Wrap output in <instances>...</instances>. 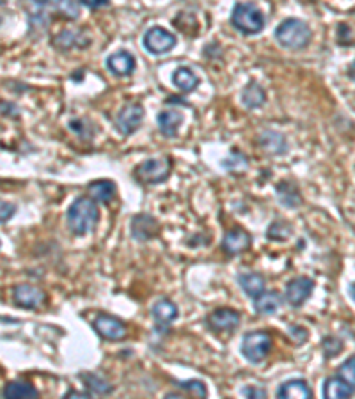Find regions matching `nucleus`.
Instances as JSON below:
<instances>
[{
    "label": "nucleus",
    "instance_id": "37",
    "mask_svg": "<svg viewBox=\"0 0 355 399\" xmlns=\"http://www.w3.org/2000/svg\"><path fill=\"white\" fill-rule=\"evenodd\" d=\"M80 4L91 9H98V8H105V6H109V2H107V0H98V2H93V0H84V2H80Z\"/></svg>",
    "mask_w": 355,
    "mask_h": 399
},
{
    "label": "nucleus",
    "instance_id": "39",
    "mask_svg": "<svg viewBox=\"0 0 355 399\" xmlns=\"http://www.w3.org/2000/svg\"><path fill=\"white\" fill-rule=\"evenodd\" d=\"M348 77L355 82V62H352L350 68H348Z\"/></svg>",
    "mask_w": 355,
    "mask_h": 399
},
{
    "label": "nucleus",
    "instance_id": "28",
    "mask_svg": "<svg viewBox=\"0 0 355 399\" xmlns=\"http://www.w3.org/2000/svg\"><path fill=\"white\" fill-rule=\"evenodd\" d=\"M82 378L86 380V383L89 385L91 391L98 392V394H107V392L112 391L111 385H109L103 378H100L98 375H84Z\"/></svg>",
    "mask_w": 355,
    "mask_h": 399
},
{
    "label": "nucleus",
    "instance_id": "40",
    "mask_svg": "<svg viewBox=\"0 0 355 399\" xmlns=\"http://www.w3.org/2000/svg\"><path fill=\"white\" fill-rule=\"evenodd\" d=\"M163 399H185V398H183V396H180V394H176V392H169V394L165 396Z\"/></svg>",
    "mask_w": 355,
    "mask_h": 399
},
{
    "label": "nucleus",
    "instance_id": "12",
    "mask_svg": "<svg viewBox=\"0 0 355 399\" xmlns=\"http://www.w3.org/2000/svg\"><path fill=\"white\" fill-rule=\"evenodd\" d=\"M206 325L212 332H233L238 325H240V314L233 309H215L208 318H206Z\"/></svg>",
    "mask_w": 355,
    "mask_h": 399
},
{
    "label": "nucleus",
    "instance_id": "2",
    "mask_svg": "<svg viewBox=\"0 0 355 399\" xmlns=\"http://www.w3.org/2000/svg\"><path fill=\"white\" fill-rule=\"evenodd\" d=\"M275 39L281 46L290 50H302L309 45V25L298 18H288L275 29Z\"/></svg>",
    "mask_w": 355,
    "mask_h": 399
},
{
    "label": "nucleus",
    "instance_id": "25",
    "mask_svg": "<svg viewBox=\"0 0 355 399\" xmlns=\"http://www.w3.org/2000/svg\"><path fill=\"white\" fill-rule=\"evenodd\" d=\"M265 89L260 84H256V82H251L249 86L242 91V103L247 109H257V106H262L265 103Z\"/></svg>",
    "mask_w": 355,
    "mask_h": 399
},
{
    "label": "nucleus",
    "instance_id": "9",
    "mask_svg": "<svg viewBox=\"0 0 355 399\" xmlns=\"http://www.w3.org/2000/svg\"><path fill=\"white\" fill-rule=\"evenodd\" d=\"M313 290H315V282L309 277H295L286 286L284 298L291 307H300L302 304H306Z\"/></svg>",
    "mask_w": 355,
    "mask_h": 399
},
{
    "label": "nucleus",
    "instance_id": "7",
    "mask_svg": "<svg viewBox=\"0 0 355 399\" xmlns=\"http://www.w3.org/2000/svg\"><path fill=\"white\" fill-rule=\"evenodd\" d=\"M144 121V106L140 103L130 102L119 110L118 118H116V128L121 135H131L137 131V128Z\"/></svg>",
    "mask_w": 355,
    "mask_h": 399
},
{
    "label": "nucleus",
    "instance_id": "3",
    "mask_svg": "<svg viewBox=\"0 0 355 399\" xmlns=\"http://www.w3.org/2000/svg\"><path fill=\"white\" fill-rule=\"evenodd\" d=\"M231 24L242 34H257L265 27V15L256 4L240 2L233 8L231 12Z\"/></svg>",
    "mask_w": 355,
    "mask_h": 399
},
{
    "label": "nucleus",
    "instance_id": "35",
    "mask_svg": "<svg viewBox=\"0 0 355 399\" xmlns=\"http://www.w3.org/2000/svg\"><path fill=\"white\" fill-rule=\"evenodd\" d=\"M242 394L245 396V399H265V391L260 387H244L242 389Z\"/></svg>",
    "mask_w": 355,
    "mask_h": 399
},
{
    "label": "nucleus",
    "instance_id": "18",
    "mask_svg": "<svg viewBox=\"0 0 355 399\" xmlns=\"http://www.w3.org/2000/svg\"><path fill=\"white\" fill-rule=\"evenodd\" d=\"M238 284L247 297L257 298L265 293V277L256 272H245L238 275Z\"/></svg>",
    "mask_w": 355,
    "mask_h": 399
},
{
    "label": "nucleus",
    "instance_id": "23",
    "mask_svg": "<svg viewBox=\"0 0 355 399\" xmlns=\"http://www.w3.org/2000/svg\"><path fill=\"white\" fill-rule=\"evenodd\" d=\"M172 82H174V86L180 91L190 93V91L196 89L197 84H199V77H197L190 68H187V66H180V68L174 71V75H172Z\"/></svg>",
    "mask_w": 355,
    "mask_h": 399
},
{
    "label": "nucleus",
    "instance_id": "15",
    "mask_svg": "<svg viewBox=\"0 0 355 399\" xmlns=\"http://www.w3.org/2000/svg\"><path fill=\"white\" fill-rule=\"evenodd\" d=\"M355 389L341 376H331L323 382V399H350Z\"/></svg>",
    "mask_w": 355,
    "mask_h": 399
},
{
    "label": "nucleus",
    "instance_id": "11",
    "mask_svg": "<svg viewBox=\"0 0 355 399\" xmlns=\"http://www.w3.org/2000/svg\"><path fill=\"white\" fill-rule=\"evenodd\" d=\"M130 225H131V238L137 241L153 240V238L160 232L158 220L152 215H146V213L135 215L134 219H131Z\"/></svg>",
    "mask_w": 355,
    "mask_h": 399
},
{
    "label": "nucleus",
    "instance_id": "36",
    "mask_svg": "<svg viewBox=\"0 0 355 399\" xmlns=\"http://www.w3.org/2000/svg\"><path fill=\"white\" fill-rule=\"evenodd\" d=\"M15 210H17L15 204H9L4 201V203H2V222L11 219V213H15Z\"/></svg>",
    "mask_w": 355,
    "mask_h": 399
},
{
    "label": "nucleus",
    "instance_id": "27",
    "mask_svg": "<svg viewBox=\"0 0 355 399\" xmlns=\"http://www.w3.org/2000/svg\"><path fill=\"white\" fill-rule=\"evenodd\" d=\"M70 128L78 135V137H82V139H91L94 135V124L86 118L70 121Z\"/></svg>",
    "mask_w": 355,
    "mask_h": 399
},
{
    "label": "nucleus",
    "instance_id": "24",
    "mask_svg": "<svg viewBox=\"0 0 355 399\" xmlns=\"http://www.w3.org/2000/svg\"><path fill=\"white\" fill-rule=\"evenodd\" d=\"M153 318L160 325H169L178 318V307L169 300H158L152 309Z\"/></svg>",
    "mask_w": 355,
    "mask_h": 399
},
{
    "label": "nucleus",
    "instance_id": "22",
    "mask_svg": "<svg viewBox=\"0 0 355 399\" xmlns=\"http://www.w3.org/2000/svg\"><path fill=\"white\" fill-rule=\"evenodd\" d=\"M4 399H37V391L30 383L15 380L4 387Z\"/></svg>",
    "mask_w": 355,
    "mask_h": 399
},
{
    "label": "nucleus",
    "instance_id": "21",
    "mask_svg": "<svg viewBox=\"0 0 355 399\" xmlns=\"http://www.w3.org/2000/svg\"><path fill=\"white\" fill-rule=\"evenodd\" d=\"M281 307V297L275 291H265L257 298H254V310L262 316H270V314L277 313Z\"/></svg>",
    "mask_w": 355,
    "mask_h": 399
},
{
    "label": "nucleus",
    "instance_id": "32",
    "mask_svg": "<svg viewBox=\"0 0 355 399\" xmlns=\"http://www.w3.org/2000/svg\"><path fill=\"white\" fill-rule=\"evenodd\" d=\"M55 45H64V48H70V46H78L77 43H80V34L78 33H70V30H64V33L59 34L53 41Z\"/></svg>",
    "mask_w": 355,
    "mask_h": 399
},
{
    "label": "nucleus",
    "instance_id": "26",
    "mask_svg": "<svg viewBox=\"0 0 355 399\" xmlns=\"http://www.w3.org/2000/svg\"><path fill=\"white\" fill-rule=\"evenodd\" d=\"M89 194L98 203H109L116 194V185L111 180H96L89 185Z\"/></svg>",
    "mask_w": 355,
    "mask_h": 399
},
{
    "label": "nucleus",
    "instance_id": "14",
    "mask_svg": "<svg viewBox=\"0 0 355 399\" xmlns=\"http://www.w3.org/2000/svg\"><path fill=\"white\" fill-rule=\"evenodd\" d=\"M275 399H313V392L306 380H288L277 389Z\"/></svg>",
    "mask_w": 355,
    "mask_h": 399
},
{
    "label": "nucleus",
    "instance_id": "29",
    "mask_svg": "<svg viewBox=\"0 0 355 399\" xmlns=\"http://www.w3.org/2000/svg\"><path fill=\"white\" fill-rule=\"evenodd\" d=\"M338 376L345 380L347 383H350L352 387L355 389V357H350L348 360H345L338 369Z\"/></svg>",
    "mask_w": 355,
    "mask_h": 399
},
{
    "label": "nucleus",
    "instance_id": "34",
    "mask_svg": "<svg viewBox=\"0 0 355 399\" xmlns=\"http://www.w3.org/2000/svg\"><path fill=\"white\" fill-rule=\"evenodd\" d=\"M288 332H290L291 337H293L295 341H297V344H302V342L307 339V330L302 328V326L291 325L290 328H288Z\"/></svg>",
    "mask_w": 355,
    "mask_h": 399
},
{
    "label": "nucleus",
    "instance_id": "4",
    "mask_svg": "<svg viewBox=\"0 0 355 399\" xmlns=\"http://www.w3.org/2000/svg\"><path fill=\"white\" fill-rule=\"evenodd\" d=\"M272 350V337L265 330H254L242 339V355L251 364H260Z\"/></svg>",
    "mask_w": 355,
    "mask_h": 399
},
{
    "label": "nucleus",
    "instance_id": "10",
    "mask_svg": "<svg viewBox=\"0 0 355 399\" xmlns=\"http://www.w3.org/2000/svg\"><path fill=\"white\" fill-rule=\"evenodd\" d=\"M93 326L103 339H109V341H119V339L127 337L125 323L109 314H100L98 318L94 319Z\"/></svg>",
    "mask_w": 355,
    "mask_h": 399
},
{
    "label": "nucleus",
    "instance_id": "31",
    "mask_svg": "<svg viewBox=\"0 0 355 399\" xmlns=\"http://www.w3.org/2000/svg\"><path fill=\"white\" fill-rule=\"evenodd\" d=\"M181 389L185 391L192 392L197 399H206V387H204V383L199 382V380H187V382H180L178 383Z\"/></svg>",
    "mask_w": 355,
    "mask_h": 399
},
{
    "label": "nucleus",
    "instance_id": "6",
    "mask_svg": "<svg viewBox=\"0 0 355 399\" xmlns=\"http://www.w3.org/2000/svg\"><path fill=\"white\" fill-rule=\"evenodd\" d=\"M144 48L153 55H162V53L171 52L176 46V36L163 27H152L147 29L143 37Z\"/></svg>",
    "mask_w": 355,
    "mask_h": 399
},
{
    "label": "nucleus",
    "instance_id": "13",
    "mask_svg": "<svg viewBox=\"0 0 355 399\" xmlns=\"http://www.w3.org/2000/svg\"><path fill=\"white\" fill-rule=\"evenodd\" d=\"M251 234L247 231L240 228L229 229L224 234V240H222V250L229 256H235V254L245 252V250L251 247Z\"/></svg>",
    "mask_w": 355,
    "mask_h": 399
},
{
    "label": "nucleus",
    "instance_id": "38",
    "mask_svg": "<svg viewBox=\"0 0 355 399\" xmlns=\"http://www.w3.org/2000/svg\"><path fill=\"white\" fill-rule=\"evenodd\" d=\"M64 399H93L89 394L86 392H78V391H70L64 396Z\"/></svg>",
    "mask_w": 355,
    "mask_h": 399
},
{
    "label": "nucleus",
    "instance_id": "30",
    "mask_svg": "<svg viewBox=\"0 0 355 399\" xmlns=\"http://www.w3.org/2000/svg\"><path fill=\"white\" fill-rule=\"evenodd\" d=\"M322 350L327 359H332V357H336L338 353H341L343 344H341V341L336 337H325L322 342Z\"/></svg>",
    "mask_w": 355,
    "mask_h": 399
},
{
    "label": "nucleus",
    "instance_id": "1",
    "mask_svg": "<svg viewBox=\"0 0 355 399\" xmlns=\"http://www.w3.org/2000/svg\"><path fill=\"white\" fill-rule=\"evenodd\" d=\"M100 220V212L96 203L87 197H78L73 201L68 213H66V222H68V228L73 234L77 236H84L87 232L93 231L96 228Z\"/></svg>",
    "mask_w": 355,
    "mask_h": 399
},
{
    "label": "nucleus",
    "instance_id": "19",
    "mask_svg": "<svg viewBox=\"0 0 355 399\" xmlns=\"http://www.w3.org/2000/svg\"><path fill=\"white\" fill-rule=\"evenodd\" d=\"M181 121H183V115L178 110H162L156 115V122H158V128L163 137H174L178 133Z\"/></svg>",
    "mask_w": 355,
    "mask_h": 399
},
{
    "label": "nucleus",
    "instance_id": "17",
    "mask_svg": "<svg viewBox=\"0 0 355 399\" xmlns=\"http://www.w3.org/2000/svg\"><path fill=\"white\" fill-rule=\"evenodd\" d=\"M107 68L114 75L125 77V75H130L135 70V59L127 50H119V52L112 53L111 57L107 59Z\"/></svg>",
    "mask_w": 355,
    "mask_h": 399
},
{
    "label": "nucleus",
    "instance_id": "20",
    "mask_svg": "<svg viewBox=\"0 0 355 399\" xmlns=\"http://www.w3.org/2000/svg\"><path fill=\"white\" fill-rule=\"evenodd\" d=\"M275 194H277V199L282 206L286 208H298L302 204V196L298 188L295 187L290 181H281V183L275 187Z\"/></svg>",
    "mask_w": 355,
    "mask_h": 399
},
{
    "label": "nucleus",
    "instance_id": "8",
    "mask_svg": "<svg viewBox=\"0 0 355 399\" xmlns=\"http://www.w3.org/2000/svg\"><path fill=\"white\" fill-rule=\"evenodd\" d=\"M12 300L18 307L24 309H39L46 300L45 291L33 284H20L15 286L12 290Z\"/></svg>",
    "mask_w": 355,
    "mask_h": 399
},
{
    "label": "nucleus",
    "instance_id": "41",
    "mask_svg": "<svg viewBox=\"0 0 355 399\" xmlns=\"http://www.w3.org/2000/svg\"><path fill=\"white\" fill-rule=\"evenodd\" d=\"M350 295H352V298L355 300V284H352V288H350Z\"/></svg>",
    "mask_w": 355,
    "mask_h": 399
},
{
    "label": "nucleus",
    "instance_id": "16",
    "mask_svg": "<svg viewBox=\"0 0 355 399\" xmlns=\"http://www.w3.org/2000/svg\"><path fill=\"white\" fill-rule=\"evenodd\" d=\"M257 144L268 155H284L288 151V142H286L284 135L274 130H266L260 135Z\"/></svg>",
    "mask_w": 355,
    "mask_h": 399
},
{
    "label": "nucleus",
    "instance_id": "5",
    "mask_svg": "<svg viewBox=\"0 0 355 399\" xmlns=\"http://www.w3.org/2000/svg\"><path fill=\"white\" fill-rule=\"evenodd\" d=\"M171 167L172 162L167 156L165 158H149L140 162L134 169V176L137 178V181L144 185H156L167 180Z\"/></svg>",
    "mask_w": 355,
    "mask_h": 399
},
{
    "label": "nucleus",
    "instance_id": "33",
    "mask_svg": "<svg viewBox=\"0 0 355 399\" xmlns=\"http://www.w3.org/2000/svg\"><path fill=\"white\" fill-rule=\"evenodd\" d=\"M55 8H57V11L61 12L62 17L70 18V20L78 18V12H80V8H78L77 2H59Z\"/></svg>",
    "mask_w": 355,
    "mask_h": 399
}]
</instances>
